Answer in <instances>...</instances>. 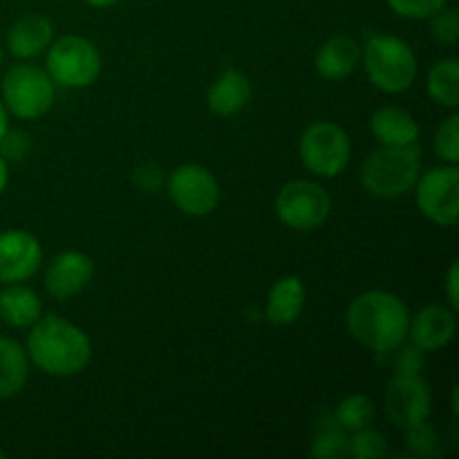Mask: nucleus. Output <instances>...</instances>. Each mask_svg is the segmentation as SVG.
Returning a JSON list of instances; mask_svg holds the SVG:
<instances>
[{
    "instance_id": "nucleus-32",
    "label": "nucleus",
    "mask_w": 459,
    "mask_h": 459,
    "mask_svg": "<svg viewBox=\"0 0 459 459\" xmlns=\"http://www.w3.org/2000/svg\"><path fill=\"white\" fill-rule=\"evenodd\" d=\"M161 182V173L155 166H139L134 169V184L142 186L143 191H155Z\"/></svg>"
},
{
    "instance_id": "nucleus-22",
    "label": "nucleus",
    "mask_w": 459,
    "mask_h": 459,
    "mask_svg": "<svg viewBox=\"0 0 459 459\" xmlns=\"http://www.w3.org/2000/svg\"><path fill=\"white\" fill-rule=\"evenodd\" d=\"M426 88L430 99L448 110H457L459 106V61L455 56L442 58L430 67L426 76Z\"/></svg>"
},
{
    "instance_id": "nucleus-5",
    "label": "nucleus",
    "mask_w": 459,
    "mask_h": 459,
    "mask_svg": "<svg viewBox=\"0 0 459 459\" xmlns=\"http://www.w3.org/2000/svg\"><path fill=\"white\" fill-rule=\"evenodd\" d=\"M0 99L9 115L18 117V119H43L54 106L56 83L43 67L18 63L4 72L3 81H0Z\"/></svg>"
},
{
    "instance_id": "nucleus-3",
    "label": "nucleus",
    "mask_w": 459,
    "mask_h": 459,
    "mask_svg": "<svg viewBox=\"0 0 459 459\" xmlns=\"http://www.w3.org/2000/svg\"><path fill=\"white\" fill-rule=\"evenodd\" d=\"M361 63L377 90L385 94H402L417 79V56L411 45L393 34H368L361 45Z\"/></svg>"
},
{
    "instance_id": "nucleus-12",
    "label": "nucleus",
    "mask_w": 459,
    "mask_h": 459,
    "mask_svg": "<svg viewBox=\"0 0 459 459\" xmlns=\"http://www.w3.org/2000/svg\"><path fill=\"white\" fill-rule=\"evenodd\" d=\"M43 263V245L25 229L0 233V285L25 282Z\"/></svg>"
},
{
    "instance_id": "nucleus-14",
    "label": "nucleus",
    "mask_w": 459,
    "mask_h": 459,
    "mask_svg": "<svg viewBox=\"0 0 459 459\" xmlns=\"http://www.w3.org/2000/svg\"><path fill=\"white\" fill-rule=\"evenodd\" d=\"M94 278V260L83 251H63L45 272V290L52 299L67 300L81 294Z\"/></svg>"
},
{
    "instance_id": "nucleus-39",
    "label": "nucleus",
    "mask_w": 459,
    "mask_h": 459,
    "mask_svg": "<svg viewBox=\"0 0 459 459\" xmlns=\"http://www.w3.org/2000/svg\"><path fill=\"white\" fill-rule=\"evenodd\" d=\"M0 459H4V451H0Z\"/></svg>"
},
{
    "instance_id": "nucleus-29",
    "label": "nucleus",
    "mask_w": 459,
    "mask_h": 459,
    "mask_svg": "<svg viewBox=\"0 0 459 459\" xmlns=\"http://www.w3.org/2000/svg\"><path fill=\"white\" fill-rule=\"evenodd\" d=\"M385 3L399 18L426 21V18L437 13L442 7H446L448 0H385Z\"/></svg>"
},
{
    "instance_id": "nucleus-8",
    "label": "nucleus",
    "mask_w": 459,
    "mask_h": 459,
    "mask_svg": "<svg viewBox=\"0 0 459 459\" xmlns=\"http://www.w3.org/2000/svg\"><path fill=\"white\" fill-rule=\"evenodd\" d=\"M273 211L294 231H316L330 218L332 197L314 179H291L276 193Z\"/></svg>"
},
{
    "instance_id": "nucleus-27",
    "label": "nucleus",
    "mask_w": 459,
    "mask_h": 459,
    "mask_svg": "<svg viewBox=\"0 0 459 459\" xmlns=\"http://www.w3.org/2000/svg\"><path fill=\"white\" fill-rule=\"evenodd\" d=\"M406 446L415 457H435L442 453L437 433H435L433 426L429 424V420L406 429Z\"/></svg>"
},
{
    "instance_id": "nucleus-9",
    "label": "nucleus",
    "mask_w": 459,
    "mask_h": 459,
    "mask_svg": "<svg viewBox=\"0 0 459 459\" xmlns=\"http://www.w3.org/2000/svg\"><path fill=\"white\" fill-rule=\"evenodd\" d=\"M415 200L421 215L439 227H455L459 215V170L457 164H444L420 173Z\"/></svg>"
},
{
    "instance_id": "nucleus-7",
    "label": "nucleus",
    "mask_w": 459,
    "mask_h": 459,
    "mask_svg": "<svg viewBox=\"0 0 459 459\" xmlns=\"http://www.w3.org/2000/svg\"><path fill=\"white\" fill-rule=\"evenodd\" d=\"M299 155L305 169L316 178H339L352 160V142L334 121H314L299 139Z\"/></svg>"
},
{
    "instance_id": "nucleus-36",
    "label": "nucleus",
    "mask_w": 459,
    "mask_h": 459,
    "mask_svg": "<svg viewBox=\"0 0 459 459\" xmlns=\"http://www.w3.org/2000/svg\"><path fill=\"white\" fill-rule=\"evenodd\" d=\"M83 3H88L90 7L106 9V7H112V4H117V3H119V0H83Z\"/></svg>"
},
{
    "instance_id": "nucleus-33",
    "label": "nucleus",
    "mask_w": 459,
    "mask_h": 459,
    "mask_svg": "<svg viewBox=\"0 0 459 459\" xmlns=\"http://www.w3.org/2000/svg\"><path fill=\"white\" fill-rule=\"evenodd\" d=\"M444 291H446L448 305L457 312L459 309V263H453L451 267H448L446 281H444Z\"/></svg>"
},
{
    "instance_id": "nucleus-16",
    "label": "nucleus",
    "mask_w": 459,
    "mask_h": 459,
    "mask_svg": "<svg viewBox=\"0 0 459 459\" xmlns=\"http://www.w3.org/2000/svg\"><path fill=\"white\" fill-rule=\"evenodd\" d=\"M370 133L379 146H412L420 142V124L399 106H381L370 117Z\"/></svg>"
},
{
    "instance_id": "nucleus-13",
    "label": "nucleus",
    "mask_w": 459,
    "mask_h": 459,
    "mask_svg": "<svg viewBox=\"0 0 459 459\" xmlns=\"http://www.w3.org/2000/svg\"><path fill=\"white\" fill-rule=\"evenodd\" d=\"M457 332V316L451 305L430 303L421 307L408 323V339L421 352H437L446 348Z\"/></svg>"
},
{
    "instance_id": "nucleus-30",
    "label": "nucleus",
    "mask_w": 459,
    "mask_h": 459,
    "mask_svg": "<svg viewBox=\"0 0 459 459\" xmlns=\"http://www.w3.org/2000/svg\"><path fill=\"white\" fill-rule=\"evenodd\" d=\"M30 148H31L30 137H27L22 130H13L12 126H9V130L4 133V137L0 139V155H3L7 161L25 160Z\"/></svg>"
},
{
    "instance_id": "nucleus-26",
    "label": "nucleus",
    "mask_w": 459,
    "mask_h": 459,
    "mask_svg": "<svg viewBox=\"0 0 459 459\" xmlns=\"http://www.w3.org/2000/svg\"><path fill=\"white\" fill-rule=\"evenodd\" d=\"M350 455L359 459L384 457L388 455V442L379 430L366 426V429L354 430L352 437H350Z\"/></svg>"
},
{
    "instance_id": "nucleus-21",
    "label": "nucleus",
    "mask_w": 459,
    "mask_h": 459,
    "mask_svg": "<svg viewBox=\"0 0 459 459\" xmlns=\"http://www.w3.org/2000/svg\"><path fill=\"white\" fill-rule=\"evenodd\" d=\"M30 377V357L18 341L0 336V402L12 399L25 388Z\"/></svg>"
},
{
    "instance_id": "nucleus-2",
    "label": "nucleus",
    "mask_w": 459,
    "mask_h": 459,
    "mask_svg": "<svg viewBox=\"0 0 459 459\" xmlns=\"http://www.w3.org/2000/svg\"><path fill=\"white\" fill-rule=\"evenodd\" d=\"M25 352L45 375L74 377L88 368L92 341L72 321L58 314H48L30 327Z\"/></svg>"
},
{
    "instance_id": "nucleus-17",
    "label": "nucleus",
    "mask_w": 459,
    "mask_h": 459,
    "mask_svg": "<svg viewBox=\"0 0 459 459\" xmlns=\"http://www.w3.org/2000/svg\"><path fill=\"white\" fill-rule=\"evenodd\" d=\"M305 299H307V291H305L303 281L299 276H294V273L281 276L269 290L264 316L272 325H291L303 314Z\"/></svg>"
},
{
    "instance_id": "nucleus-18",
    "label": "nucleus",
    "mask_w": 459,
    "mask_h": 459,
    "mask_svg": "<svg viewBox=\"0 0 459 459\" xmlns=\"http://www.w3.org/2000/svg\"><path fill=\"white\" fill-rule=\"evenodd\" d=\"M361 63V45L352 36H332L314 56L316 72L327 81L348 79Z\"/></svg>"
},
{
    "instance_id": "nucleus-4",
    "label": "nucleus",
    "mask_w": 459,
    "mask_h": 459,
    "mask_svg": "<svg viewBox=\"0 0 459 459\" xmlns=\"http://www.w3.org/2000/svg\"><path fill=\"white\" fill-rule=\"evenodd\" d=\"M421 173V148L379 146L366 157L361 166V184L370 195L394 200L415 188Z\"/></svg>"
},
{
    "instance_id": "nucleus-11",
    "label": "nucleus",
    "mask_w": 459,
    "mask_h": 459,
    "mask_svg": "<svg viewBox=\"0 0 459 459\" xmlns=\"http://www.w3.org/2000/svg\"><path fill=\"white\" fill-rule=\"evenodd\" d=\"M430 406H433V394L421 372H397L385 385V415L397 429L406 430L429 420Z\"/></svg>"
},
{
    "instance_id": "nucleus-6",
    "label": "nucleus",
    "mask_w": 459,
    "mask_h": 459,
    "mask_svg": "<svg viewBox=\"0 0 459 459\" xmlns=\"http://www.w3.org/2000/svg\"><path fill=\"white\" fill-rule=\"evenodd\" d=\"M45 65L54 83L67 90L90 88L97 83L103 70L101 52L97 45L79 34H65L52 40Z\"/></svg>"
},
{
    "instance_id": "nucleus-37",
    "label": "nucleus",
    "mask_w": 459,
    "mask_h": 459,
    "mask_svg": "<svg viewBox=\"0 0 459 459\" xmlns=\"http://www.w3.org/2000/svg\"><path fill=\"white\" fill-rule=\"evenodd\" d=\"M451 408H453V415H459V406H457V385L453 388V394H451Z\"/></svg>"
},
{
    "instance_id": "nucleus-19",
    "label": "nucleus",
    "mask_w": 459,
    "mask_h": 459,
    "mask_svg": "<svg viewBox=\"0 0 459 459\" xmlns=\"http://www.w3.org/2000/svg\"><path fill=\"white\" fill-rule=\"evenodd\" d=\"M43 316V300L25 282H12L0 290V321L13 330H27Z\"/></svg>"
},
{
    "instance_id": "nucleus-34",
    "label": "nucleus",
    "mask_w": 459,
    "mask_h": 459,
    "mask_svg": "<svg viewBox=\"0 0 459 459\" xmlns=\"http://www.w3.org/2000/svg\"><path fill=\"white\" fill-rule=\"evenodd\" d=\"M7 184H9V161L0 155V195L4 193Z\"/></svg>"
},
{
    "instance_id": "nucleus-20",
    "label": "nucleus",
    "mask_w": 459,
    "mask_h": 459,
    "mask_svg": "<svg viewBox=\"0 0 459 459\" xmlns=\"http://www.w3.org/2000/svg\"><path fill=\"white\" fill-rule=\"evenodd\" d=\"M251 101V81L240 70H224L206 92L209 110L218 117H233Z\"/></svg>"
},
{
    "instance_id": "nucleus-24",
    "label": "nucleus",
    "mask_w": 459,
    "mask_h": 459,
    "mask_svg": "<svg viewBox=\"0 0 459 459\" xmlns=\"http://www.w3.org/2000/svg\"><path fill=\"white\" fill-rule=\"evenodd\" d=\"M309 455L321 459H341L350 457V437L332 417L330 424H321V430L314 437Z\"/></svg>"
},
{
    "instance_id": "nucleus-23",
    "label": "nucleus",
    "mask_w": 459,
    "mask_h": 459,
    "mask_svg": "<svg viewBox=\"0 0 459 459\" xmlns=\"http://www.w3.org/2000/svg\"><path fill=\"white\" fill-rule=\"evenodd\" d=\"M375 402H372L368 394L354 393L348 394V397L336 406L334 421L345 430V433H354V430L370 426L372 420H375Z\"/></svg>"
},
{
    "instance_id": "nucleus-35",
    "label": "nucleus",
    "mask_w": 459,
    "mask_h": 459,
    "mask_svg": "<svg viewBox=\"0 0 459 459\" xmlns=\"http://www.w3.org/2000/svg\"><path fill=\"white\" fill-rule=\"evenodd\" d=\"M9 130V112L7 108H4L3 99H0V139L4 137V133Z\"/></svg>"
},
{
    "instance_id": "nucleus-25",
    "label": "nucleus",
    "mask_w": 459,
    "mask_h": 459,
    "mask_svg": "<svg viewBox=\"0 0 459 459\" xmlns=\"http://www.w3.org/2000/svg\"><path fill=\"white\" fill-rule=\"evenodd\" d=\"M435 152L446 164H459V115L453 112L439 124L433 139Z\"/></svg>"
},
{
    "instance_id": "nucleus-15",
    "label": "nucleus",
    "mask_w": 459,
    "mask_h": 459,
    "mask_svg": "<svg viewBox=\"0 0 459 459\" xmlns=\"http://www.w3.org/2000/svg\"><path fill=\"white\" fill-rule=\"evenodd\" d=\"M54 40V25L43 13H27L18 18L7 31L4 48L18 61H30L39 54L48 52Z\"/></svg>"
},
{
    "instance_id": "nucleus-10",
    "label": "nucleus",
    "mask_w": 459,
    "mask_h": 459,
    "mask_svg": "<svg viewBox=\"0 0 459 459\" xmlns=\"http://www.w3.org/2000/svg\"><path fill=\"white\" fill-rule=\"evenodd\" d=\"M166 191L182 213L204 218L220 204V184L202 164H182L166 178Z\"/></svg>"
},
{
    "instance_id": "nucleus-38",
    "label": "nucleus",
    "mask_w": 459,
    "mask_h": 459,
    "mask_svg": "<svg viewBox=\"0 0 459 459\" xmlns=\"http://www.w3.org/2000/svg\"><path fill=\"white\" fill-rule=\"evenodd\" d=\"M3 61H4V45L0 43V67H3Z\"/></svg>"
},
{
    "instance_id": "nucleus-1",
    "label": "nucleus",
    "mask_w": 459,
    "mask_h": 459,
    "mask_svg": "<svg viewBox=\"0 0 459 459\" xmlns=\"http://www.w3.org/2000/svg\"><path fill=\"white\" fill-rule=\"evenodd\" d=\"M411 309L393 291L370 290L359 294L345 312V327L354 341L377 354L397 352L408 339Z\"/></svg>"
},
{
    "instance_id": "nucleus-28",
    "label": "nucleus",
    "mask_w": 459,
    "mask_h": 459,
    "mask_svg": "<svg viewBox=\"0 0 459 459\" xmlns=\"http://www.w3.org/2000/svg\"><path fill=\"white\" fill-rule=\"evenodd\" d=\"M430 34L439 45H455L459 40V12L455 7H442L429 18Z\"/></svg>"
},
{
    "instance_id": "nucleus-31",
    "label": "nucleus",
    "mask_w": 459,
    "mask_h": 459,
    "mask_svg": "<svg viewBox=\"0 0 459 459\" xmlns=\"http://www.w3.org/2000/svg\"><path fill=\"white\" fill-rule=\"evenodd\" d=\"M397 350V372H421V368H424V352L420 348H415V345H411V348L399 345Z\"/></svg>"
}]
</instances>
